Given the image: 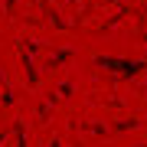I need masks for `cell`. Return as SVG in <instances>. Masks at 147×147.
Here are the masks:
<instances>
[{
  "instance_id": "obj_1",
  "label": "cell",
  "mask_w": 147,
  "mask_h": 147,
  "mask_svg": "<svg viewBox=\"0 0 147 147\" xmlns=\"http://www.w3.org/2000/svg\"><path fill=\"white\" fill-rule=\"evenodd\" d=\"M95 62H98V65H105L108 72H118V75H137L141 69H147V62H127V59H105V56H98Z\"/></svg>"
}]
</instances>
